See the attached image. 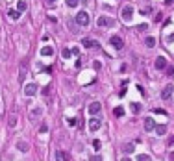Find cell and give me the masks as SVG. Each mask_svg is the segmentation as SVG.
<instances>
[{
    "mask_svg": "<svg viewBox=\"0 0 174 161\" xmlns=\"http://www.w3.org/2000/svg\"><path fill=\"white\" fill-rule=\"evenodd\" d=\"M154 19H156V22H159V21H161V19H163V17H161V13H157V15H156V17H154Z\"/></svg>",
    "mask_w": 174,
    "mask_h": 161,
    "instance_id": "cell-33",
    "label": "cell"
},
{
    "mask_svg": "<svg viewBox=\"0 0 174 161\" xmlns=\"http://www.w3.org/2000/svg\"><path fill=\"white\" fill-rule=\"evenodd\" d=\"M130 108H132V111H134V113H139V111H141V105L137 104V102H132Z\"/></svg>",
    "mask_w": 174,
    "mask_h": 161,
    "instance_id": "cell-21",
    "label": "cell"
},
{
    "mask_svg": "<svg viewBox=\"0 0 174 161\" xmlns=\"http://www.w3.org/2000/svg\"><path fill=\"white\" fill-rule=\"evenodd\" d=\"M100 109H102V104H100V102H93V104L89 105V113H91V115L100 113Z\"/></svg>",
    "mask_w": 174,
    "mask_h": 161,
    "instance_id": "cell-9",
    "label": "cell"
},
{
    "mask_svg": "<svg viewBox=\"0 0 174 161\" xmlns=\"http://www.w3.org/2000/svg\"><path fill=\"white\" fill-rule=\"evenodd\" d=\"M17 148L20 150V152H28V150H30V146H28L26 141H17Z\"/></svg>",
    "mask_w": 174,
    "mask_h": 161,
    "instance_id": "cell-13",
    "label": "cell"
},
{
    "mask_svg": "<svg viewBox=\"0 0 174 161\" xmlns=\"http://www.w3.org/2000/svg\"><path fill=\"white\" fill-rule=\"evenodd\" d=\"M67 122H69V126H76V119H69Z\"/></svg>",
    "mask_w": 174,
    "mask_h": 161,
    "instance_id": "cell-29",
    "label": "cell"
},
{
    "mask_svg": "<svg viewBox=\"0 0 174 161\" xmlns=\"http://www.w3.org/2000/svg\"><path fill=\"white\" fill-rule=\"evenodd\" d=\"M137 161H152V158L148 154H141V155H137Z\"/></svg>",
    "mask_w": 174,
    "mask_h": 161,
    "instance_id": "cell-20",
    "label": "cell"
},
{
    "mask_svg": "<svg viewBox=\"0 0 174 161\" xmlns=\"http://www.w3.org/2000/svg\"><path fill=\"white\" fill-rule=\"evenodd\" d=\"M24 94H26V96H33V94H37V85H35V83H28L26 87H24Z\"/></svg>",
    "mask_w": 174,
    "mask_h": 161,
    "instance_id": "cell-6",
    "label": "cell"
},
{
    "mask_svg": "<svg viewBox=\"0 0 174 161\" xmlns=\"http://www.w3.org/2000/svg\"><path fill=\"white\" fill-rule=\"evenodd\" d=\"M41 115H43V108H35L32 111V117H41Z\"/></svg>",
    "mask_w": 174,
    "mask_h": 161,
    "instance_id": "cell-22",
    "label": "cell"
},
{
    "mask_svg": "<svg viewBox=\"0 0 174 161\" xmlns=\"http://www.w3.org/2000/svg\"><path fill=\"white\" fill-rule=\"evenodd\" d=\"M115 117H122V115H124V109H122V108H115Z\"/></svg>",
    "mask_w": 174,
    "mask_h": 161,
    "instance_id": "cell-24",
    "label": "cell"
},
{
    "mask_svg": "<svg viewBox=\"0 0 174 161\" xmlns=\"http://www.w3.org/2000/svg\"><path fill=\"white\" fill-rule=\"evenodd\" d=\"M120 161H132V159H130V158H122Z\"/></svg>",
    "mask_w": 174,
    "mask_h": 161,
    "instance_id": "cell-37",
    "label": "cell"
},
{
    "mask_svg": "<svg viewBox=\"0 0 174 161\" xmlns=\"http://www.w3.org/2000/svg\"><path fill=\"white\" fill-rule=\"evenodd\" d=\"M165 67H167V59L163 58V56H159V58L156 59V69L161 70V69H165Z\"/></svg>",
    "mask_w": 174,
    "mask_h": 161,
    "instance_id": "cell-10",
    "label": "cell"
},
{
    "mask_svg": "<svg viewBox=\"0 0 174 161\" xmlns=\"http://www.w3.org/2000/svg\"><path fill=\"white\" fill-rule=\"evenodd\" d=\"M93 67H95L96 70H100V69H102V63H100V61H95V65H93Z\"/></svg>",
    "mask_w": 174,
    "mask_h": 161,
    "instance_id": "cell-28",
    "label": "cell"
},
{
    "mask_svg": "<svg viewBox=\"0 0 174 161\" xmlns=\"http://www.w3.org/2000/svg\"><path fill=\"white\" fill-rule=\"evenodd\" d=\"M100 126H102V119L100 117H95V119L89 120V130H91V132H98Z\"/></svg>",
    "mask_w": 174,
    "mask_h": 161,
    "instance_id": "cell-5",
    "label": "cell"
},
{
    "mask_svg": "<svg viewBox=\"0 0 174 161\" xmlns=\"http://www.w3.org/2000/svg\"><path fill=\"white\" fill-rule=\"evenodd\" d=\"M15 124H17V120H15V117H11L9 119V126H15Z\"/></svg>",
    "mask_w": 174,
    "mask_h": 161,
    "instance_id": "cell-31",
    "label": "cell"
},
{
    "mask_svg": "<svg viewBox=\"0 0 174 161\" xmlns=\"http://www.w3.org/2000/svg\"><path fill=\"white\" fill-rule=\"evenodd\" d=\"M26 9H28V2L26 0H19L17 2V11L22 13V11H26Z\"/></svg>",
    "mask_w": 174,
    "mask_h": 161,
    "instance_id": "cell-12",
    "label": "cell"
},
{
    "mask_svg": "<svg viewBox=\"0 0 174 161\" xmlns=\"http://www.w3.org/2000/svg\"><path fill=\"white\" fill-rule=\"evenodd\" d=\"M41 54H43V56H54V48L52 46H43Z\"/></svg>",
    "mask_w": 174,
    "mask_h": 161,
    "instance_id": "cell-16",
    "label": "cell"
},
{
    "mask_svg": "<svg viewBox=\"0 0 174 161\" xmlns=\"http://www.w3.org/2000/svg\"><path fill=\"white\" fill-rule=\"evenodd\" d=\"M146 28H148V24H146V22H143L141 26H137V30H146Z\"/></svg>",
    "mask_w": 174,
    "mask_h": 161,
    "instance_id": "cell-30",
    "label": "cell"
},
{
    "mask_svg": "<svg viewBox=\"0 0 174 161\" xmlns=\"http://www.w3.org/2000/svg\"><path fill=\"white\" fill-rule=\"evenodd\" d=\"M122 152H124V154H134L135 152L134 144H124V146H122Z\"/></svg>",
    "mask_w": 174,
    "mask_h": 161,
    "instance_id": "cell-17",
    "label": "cell"
},
{
    "mask_svg": "<svg viewBox=\"0 0 174 161\" xmlns=\"http://www.w3.org/2000/svg\"><path fill=\"white\" fill-rule=\"evenodd\" d=\"M145 43H146V46H148V48L156 46V39H154V37H146V41H145Z\"/></svg>",
    "mask_w": 174,
    "mask_h": 161,
    "instance_id": "cell-19",
    "label": "cell"
},
{
    "mask_svg": "<svg viewBox=\"0 0 174 161\" xmlns=\"http://www.w3.org/2000/svg\"><path fill=\"white\" fill-rule=\"evenodd\" d=\"M8 15H9V19H13V21H17V19L20 17V13L17 11V9H9V11H8Z\"/></svg>",
    "mask_w": 174,
    "mask_h": 161,
    "instance_id": "cell-18",
    "label": "cell"
},
{
    "mask_svg": "<svg viewBox=\"0 0 174 161\" xmlns=\"http://www.w3.org/2000/svg\"><path fill=\"white\" fill-rule=\"evenodd\" d=\"M109 43L113 44V48H115V50H120L122 46H124V41H122V37H119V35H111Z\"/></svg>",
    "mask_w": 174,
    "mask_h": 161,
    "instance_id": "cell-4",
    "label": "cell"
},
{
    "mask_svg": "<svg viewBox=\"0 0 174 161\" xmlns=\"http://www.w3.org/2000/svg\"><path fill=\"white\" fill-rule=\"evenodd\" d=\"M74 21H76L78 26H87V24L91 22V19H89V13L87 11H78L76 17H74Z\"/></svg>",
    "mask_w": 174,
    "mask_h": 161,
    "instance_id": "cell-1",
    "label": "cell"
},
{
    "mask_svg": "<svg viewBox=\"0 0 174 161\" xmlns=\"http://www.w3.org/2000/svg\"><path fill=\"white\" fill-rule=\"evenodd\" d=\"M45 4H47V8H52L56 6V0H45Z\"/></svg>",
    "mask_w": 174,
    "mask_h": 161,
    "instance_id": "cell-26",
    "label": "cell"
},
{
    "mask_svg": "<svg viewBox=\"0 0 174 161\" xmlns=\"http://www.w3.org/2000/svg\"><path fill=\"white\" fill-rule=\"evenodd\" d=\"M67 6L69 8H76L78 6V0H67Z\"/></svg>",
    "mask_w": 174,
    "mask_h": 161,
    "instance_id": "cell-25",
    "label": "cell"
},
{
    "mask_svg": "<svg viewBox=\"0 0 174 161\" xmlns=\"http://www.w3.org/2000/svg\"><path fill=\"white\" fill-rule=\"evenodd\" d=\"M122 19H124L126 22H130L132 19H134V6H124L122 8Z\"/></svg>",
    "mask_w": 174,
    "mask_h": 161,
    "instance_id": "cell-3",
    "label": "cell"
},
{
    "mask_svg": "<svg viewBox=\"0 0 174 161\" xmlns=\"http://www.w3.org/2000/svg\"><path fill=\"white\" fill-rule=\"evenodd\" d=\"M161 98L163 100H171L172 98V87H171V85H167V87L161 91Z\"/></svg>",
    "mask_w": 174,
    "mask_h": 161,
    "instance_id": "cell-8",
    "label": "cell"
},
{
    "mask_svg": "<svg viewBox=\"0 0 174 161\" xmlns=\"http://www.w3.org/2000/svg\"><path fill=\"white\" fill-rule=\"evenodd\" d=\"M93 146H95L96 150H98V148L102 146V143H100V141H98V139H95V141H93Z\"/></svg>",
    "mask_w": 174,
    "mask_h": 161,
    "instance_id": "cell-27",
    "label": "cell"
},
{
    "mask_svg": "<svg viewBox=\"0 0 174 161\" xmlns=\"http://www.w3.org/2000/svg\"><path fill=\"white\" fill-rule=\"evenodd\" d=\"M172 74H174V67H171V69H168V76H172Z\"/></svg>",
    "mask_w": 174,
    "mask_h": 161,
    "instance_id": "cell-36",
    "label": "cell"
},
{
    "mask_svg": "<svg viewBox=\"0 0 174 161\" xmlns=\"http://www.w3.org/2000/svg\"><path fill=\"white\" fill-rule=\"evenodd\" d=\"M165 4H167V6H172V4H174V0H165Z\"/></svg>",
    "mask_w": 174,
    "mask_h": 161,
    "instance_id": "cell-35",
    "label": "cell"
},
{
    "mask_svg": "<svg viewBox=\"0 0 174 161\" xmlns=\"http://www.w3.org/2000/svg\"><path fill=\"white\" fill-rule=\"evenodd\" d=\"M81 44H84L85 48H93V46H96V41H93V39H84V41H81Z\"/></svg>",
    "mask_w": 174,
    "mask_h": 161,
    "instance_id": "cell-15",
    "label": "cell"
},
{
    "mask_svg": "<svg viewBox=\"0 0 174 161\" xmlns=\"http://www.w3.org/2000/svg\"><path fill=\"white\" fill-rule=\"evenodd\" d=\"M154 132H156L157 135H165V132H167V126H165V124H156Z\"/></svg>",
    "mask_w": 174,
    "mask_h": 161,
    "instance_id": "cell-14",
    "label": "cell"
},
{
    "mask_svg": "<svg viewBox=\"0 0 174 161\" xmlns=\"http://www.w3.org/2000/svg\"><path fill=\"white\" fill-rule=\"evenodd\" d=\"M167 43H174V33H172V35H168V37H167Z\"/></svg>",
    "mask_w": 174,
    "mask_h": 161,
    "instance_id": "cell-32",
    "label": "cell"
},
{
    "mask_svg": "<svg viewBox=\"0 0 174 161\" xmlns=\"http://www.w3.org/2000/svg\"><path fill=\"white\" fill-rule=\"evenodd\" d=\"M56 161H69V155L65 152H61V150H56Z\"/></svg>",
    "mask_w": 174,
    "mask_h": 161,
    "instance_id": "cell-11",
    "label": "cell"
},
{
    "mask_svg": "<svg viewBox=\"0 0 174 161\" xmlns=\"http://www.w3.org/2000/svg\"><path fill=\"white\" fill-rule=\"evenodd\" d=\"M61 54H63V58H65V59H69L70 56H72V52H70L69 48H63V52H61Z\"/></svg>",
    "mask_w": 174,
    "mask_h": 161,
    "instance_id": "cell-23",
    "label": "cell"
},
{
    "mask_svg": "<svg viewBox=\"0 0 174 161\" xmlns=\"http://www.w3.org/2000/svg\"><path fill=\"white\" fill-rule=\"evenodd\" d=\"M154 128H156V120L152 117H146L145 119V132H154Z\"/></svg>",
    "mask_w": 174,
    "mask_h": 161,
    "instance_id": "cell-7",
    "label": "cell"
},
{
    "mask_svg": "<svg viewBox=\"0 0 174 161\" xmlns=\"http://www.w3.org/2000/svg\"><path fill=\"white\" fill-rule=\"evenodd\" d=\"M91 161H102L100 155H95V158H91Z\"/></svg>",
    "mask_w": 174,
    "mask_h": 161,
    "instance_id": "cell-34",
    "label": "cell"
},
{
    "mask_svg": "<svg viewBox=\"0 0 174 161\" xmlns=\"http://www.w3.org/2000/svg\"><path fill=\"white\" fill-rule=\"evenodd\" d=\"M96 26H98V28H111V26H115V21H113L111 17L102 15V17L96 19Z\"/></svg>",
    "mask_w": 174,
    "mask_h": 161,
    "instance_id": "cell-2",
    "label": "cell"
}]
</instances>
